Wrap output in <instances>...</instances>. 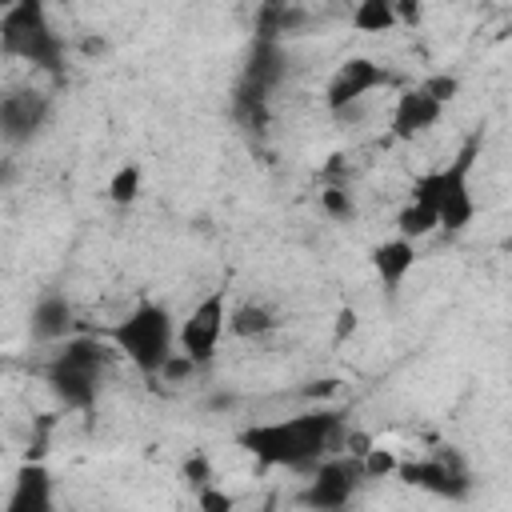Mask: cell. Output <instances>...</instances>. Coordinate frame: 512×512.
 <instances>
[{
    "label": "cell",
    "mask_w": 512,
    "mask_h": 512,
    "mask_svg": "<svg viewBox=\"0 0 512 512\" xmlns=\"http://www.w3.org/2000/svg\"><path fill=\"white\" fill-rule=\"evenodd\" d=\"M72 304L64 292H40L32 312H28V332L40 344H60L64 336H72Z\"/></svg>",
    "instance_id": "8fae6325"
},
{
    "label": "cell",
    "mask_w": 512,
    "mask_h": 512,
    "mask_svg": "<svg viewBox=\"0 0 512 512\" xmlns=\"http://www.w3.org/2000/svg\"><path fill=\"white\" fill-rule=\"evenodd\" d=\"M476 160H480V136H468L464 148L448 164L416 176V184H412V196L428 200L436 208L440 232H448V236L464 232L472 224V216H476V196H472V168H476Z\"/></svg>",
    "instance_id": "7a4b0ae2"
},
{
    "label": "cell",
    "mask_w": 512,
    "mask_h": 512,
    "mask_svg": "<svg viewBox=\"0 0 512 512\" xmlns=\"http://www.w3.org/2000/svg\"><path fill=\"white\" fill-rule=\"evenodd\" d=\"M224 324H228V288H212L208 296H200L188 316L176 328V348L184 356H192L200 368H208L220 352L224 340Z\"/></svg>",
    "instance_id": "5b68a950"
},
{
    "label": "cell",
    "mask_w": 512,
    "mask_h": 512,
    "mask_svg": "<svg viewBox=\"0 0 512 512\" xmlns=\"http://www.w3.org/2000/svg\"><path fill=\"white\" fill-rule=\"evenodd\" d=\"M60 4H72V0H60Z\"/></svg>",
    "instance_id": "836d02e7"
},
{
    "label": "cell",
    "mask_w": 512,
    "mask_h": 512,
    "mask_svg": "<svg viewBox=\"0 0 512 512\" xmlns=\"http://www.w3.org/2000/svg\"><path fill=\"white\" fill-rule=\"evenodd\" d=\"M232 116L252 128V132H264L268 128V88L252 84V80H240L236 92H232Z\"/></svg>",
    "instance_id": "e0dca14e"
},
{
    "label": "cell",
    "mask_w": 512,
    "mask_h": 512,
    "mask_svg": "<svg viewBox=\"0 0 512 512\" xmlns=\"http://www.w3.org/2000/svg\"><path fill=\"white\" fill-rule=\"evenodd\" d=\"M372 272H376V280L384 284V288H400L404 284V276L416 268V240H404V236H388V240H380L376 248H372Z\"/></svg>",
    "instance_id": "5bb4252c"
},
{
    "label": "cell",
    "mask_w": 512,
    "mask_h": 512,
    "mask_svg": "<svg viewBox=\"0 0 512 512\" xmlns=\"http://www.w3.org/2000/svg\"><path fill=\"white\" fill-rule=\"evenodd\" d=\"M352 28L364 32V36L392 32V28H396L392 0H356V8H352Z\"/></svg>",
    "instance_id": "d6986e66"
},
{
    "label": "cell",
    "mask_w": 512,
    "mask_h": 512,
    "mask_svg": "<svg viewBox=\"0 0 512 512\" xmlns=\"http://www.w3.org/2000/svg\"><path fill=\"white\" fill-rule=\"evenodd\" d=\"M180 472H184V480H188L192 488H204V484H212V480H216L212 460H208L204 452H192V456L184 460V468H180Z\"/></svg>",
    "instance_id": "d4e9b609"
},
{
    "label": "cell",
    "mask_w": 512,
    "mask_h": 512,
    "mask_svg": "<svg viewBox=\"0 0 512 512\" xmlns=\"http://www.w3.org/2000/svg\"><path fill=\"white\" fill-rule=\"evenodd\" d=\"M396 476L404 484H412L420 492H432V496H444V500H464L472 492V480H468L464 464L452 452H440L432 460H400Z\"/></svg>",
    "instance_id": "ba28073f"
},
{
    "label": "cell",
    "mask_w": 512,
    "mask_h": 512,
    "mask_svg": "<svg viewBox=\"0 0 512 512\" xmlns=\"http://www.w3.org/2000/svg\"><path fill=\"white\" fill-rule=\"evenodd\" d=\"M200 376V364L192 360V356H184L180 348H172L168 352V360L160 364V372H156V380L160 384H172V388H180V384H192Z\"/></svg>",
    "instance_id": "7402d4cb"
},
{
    "label": "cell",
    "mask_w": 512,
    "mask_h": 512,
    "mask_svg": "<svg viewBox=\"0 0 512 512\" xmlns=\"http://www.w3.org/2000/svg\"><path fill=\"white\" fill-rule=\"evenodd\" d=\"M388 84H392V76H388L384 64H376L372 56H348L332 72V80L324 88V104H328L332 116H340V112H348L352 104L368 100L376 88H388Z\"/></svg>",
    "instance_id": "52a82bcc"
},
{
    "label": "cell",
    "mask_w": 512,
    "mask_h": 512,
    "mask_svg": "<svg viewBox=\"0 0 512 512\" xmlns=\"http://www.w3.org/2000/svg\"><path fill=\"white\" fill-rule=\"evenodd\" d=\"M232 404H236V400H232L228 392H216V396L208 400V408H232Z\"/></svg>",
    "instance_id": "4dcf8cb0"
},
{
    "label": "cell",
    "mask_w": 512,
    "mask_h": 512,
    "mask_svg": "<svg viewBox=\"0 0 512 512\" xmlns=\"http://www.w3.org/2000/svg\"><path fill=\"white\" fill-rule=\"evenodd\" d=\"M104 48H108V44H104L100 36H84V40H80V52H84V56H100Z\"/></svg>",
    "instance_id": "f546056e"
},
{
    "label": "cell",
    "mask_w": 512,
    "mask_h": 512,
    "mask_svg": "<svg viewBox=\"0 0 512 512\" xmlns=\"http://www.w3.org/2000/svg\"><path fill=\"white\" fill-rule=\"evenodd\" d=\"M396 464H400V456H396L392 448L368 444V448L360 452V472H364V480H388V476H396Z\"/></svg>",
    "instance_id": "603a6c76"
},
{
    "label": "cell",
    "mask_w": 512,
    "mask_h": 512,
    "mask_svg": "<svg viewBox=\"0 0 512 512\" xmlns=\"http://www.w3.org/2000/svg\"><path fill=\"white\" fill-rule=\"evenodd\" d=\"M340 392V380L336 376H324V380H308L304 388H300V396L304 400H332Z\"/></svg>",
    "instance_id": "83f0119b"
},
{
    "label": "cell",
    "mask_w": 512,
    "mask_h": 512,
    "mask_svg": "<svg viewBox=\"0 0 512 512\" xmlns=\"http://www.w3.org/2000/svg\"><path fill=\"white\" fill-rule=\"evenodd\" d=\"M392 12H396V28H420L424 0H392Z\"/></svg>",
    "instance_id": "4316f807"
},
{
    "label": "cell",
    "mask_w": 512,
    "mask_h": 512,
    "mask_svg": "<svg viewBox=\"0 0 512 512\" xmlns=\"http://www.w3.org/2000/svg\"><path fill=\"white\" fill-rule=\"evenodd\" d=\"M364 472H360V456L352 452H328L312 472H308V488L300 492L304 508L316 512H336L352 500V492L360 488Z\"/></svg>",
    "instance_id": "8992f818"
},
{
    "label": "cell",
    "mask_w": 512,
    "mask_h": 512,
    "mask_svg": "<svg viewBox=\"0 0 512 512\" xmlns=\"http://www.w3.org/2000/svg\"><path fill=\"white\" fill-rule=\"evenodd\" d=\"M416 88H420L424 96H432L440 108H448V104L460 96V80H456L452 72H432V76H428V80H420Z\"/></svg>",
    "instance_id": "cb8c5ba5"
},
{
    "label": "cell",
    "mask_w": 512,
    "mask_h": 512,
    "mask_svg": "<svg viewBox=\"0 0 512 512\" xmlns=\"http://www.w3.org/2000/svg\"><path fill=\"white\" fill-rule=\"evenodd\" d=\"M48 508H52V472L28 456L12 476L8 512H48Z\"/></svg>",
    "instance_id": "7c38bea8"
},
{
    "label": "cell",
    "mask_w": 512,
    "mask_h": 512,
    "mask_svg": "<svg viewBox=\"0 0 512 512\" xmlns=\"http://www.w3.org/2000/svg\"><path fill=\"white\" fill-rule=\"evenodd\" d=\"M0 52L60 76L64 36L48 24V0H16L8 12H0Z\"/></svg>",
    "instance_id": "277c9868"
},
{
    "label": "cell",
    "mask_w": 512,
    "mask_h": 512,
    "mask_svg": "<svg viewBox=\"0 0 512 512\" xmlns=\"http://www.w3.org/2000/svg\"><path fill=\"white\" fill-rule=\"evenodd\" d=\"M356 324H360L356 308H340V312H336V344H344V340L356 332Z\"/></svg>",
    "instance_id": "f1b7e54d"
},
{
    "label": "cell",
    "mask_w": 512,
    "mask_h": 512,
    "mask_svg": "<svg viewBox=\"0 0 512 512\" xmlns=\"http://www.w3.org/2000/svg\"><path fill=\"white\" fill-rule=\"evenodd\" d=\"M276 328H280V316L268 304H260V300H244L236 308L228 304V324H224L228 336H236V340H260V336H268Z\"/></svg>",
    "instance_id": "9a60e30c"
},
{
    "label": "cell",
    "mask_w": 512,
    "mask_h": 512,
    "mask_svg": "<svg viewBox=\"0 0 512 512\" xmlns=\"http://www.w3.org/2000/svg\"><path fill=\"white\" fill-rule=\"evenodd\" d=\"M236 500L224 492V488H216V484H204V488H196V508H204V512H228Z\"/></svg>",
    "instance_id": "484cf974"
},
{
    "label": "cell",
    "mask_w": 512,
    "mask_h": 512,
    "mask_svg": "<svg viewBox=\"0 0 512 512\" xmlns=\"http://www.w3.org/2000/svg\"><path fill=\"white\" fill-rule=\"evenodd\" d=\"M272 4H292V0H272Z\"/></svg>",
    "instance_id": "d6a6232c"
},
{
    "label": "cell",
    "mask_w": 512,
    "mask_h": 512,
    "mask_svg": "<svg viewBox=\"0 0 512 512\" xmlns=\"http://www.w3.org/2000/svg\"><path fill=\"white\" fill-rule=\"evenodd\" d=\"M112 348L144 376V380H156L160 364L168 360V352L176 348V324H172V312L156 300H136L128 308V316H120L108 332Z\"/></svg>",
    "instance_id": "3957f363"
},
{
    "label": "cell",
    "mask_w": 512,
    "mask_h": 512,
    "mask_svg": "<svg viewBox=\"0 0 512 512\" xmlns=\"http://www.w3.org/2000/svg\"><path fill=\"white\" fill-rule=\"evenodd\" d=\"M140 188H144V172H140V164H136V160H124V164L108 176V200H112L116 208L136 204Z\"/></svg>",
    "instance_id": "ffe728a7"
},
{
    "label": "cell",
    "mask_w": 512,
    "mask_h": 512,
    "mask_svg": "<svg viewBox=\"0 0 512 512\" xmlns=\"http://www.w3.org/2000/svg\"><path fill=\"white\" fill-rule=\"evenodd\" d=\"M240 80H252V84H260V88L272 92V88L284 80V48H280V40H260V36H256Z\"/></svg>",
    "instance_id": "2e32d148"
},
{
    "label": "cell",
    "mask_w": 512,
    "mask_h": 512,
    "mask_svg": "<svg viewBox=\"0 0 512 512\" xmlns=\"http://www.w3.org/2000/svg\"><path fill=\"white\" fill-rule=\"evenodd\" d=\"M320 212H324L328 220H336V224H348V220L356 216L352 188H348V184H340V180H328V184L320 188Z\"/></svg>",
    "instance_id": "44dd1931"
},
{
    "label": "cell",
    "mask_w": 512,
    "mask_h": 512,
    "mask_svg": "<svg viewBox=\"0 0 512 512\" xmlns=\"http://www.w3.org/2000/svg\"><path fill=\"white\" fill-rule=\"evenodd\" d=\"M432 232H440L436 208H432L428 200L408 196V200H404V208L396 212V236H404V240H428Z\"/></svg>",
    "instance_id": "ac0fdd59"
},
{
    "label": "cell",
    "mask_w": 512,
    "mask_h": 512,
    "mask_svg": "<svg viewBox=\"0 0 512 512\" xmlns=\"http://www.w3.org/2000/svg\"><path fill=\"white\" fill-rule=\"evenodd\" d=\"M440 116H444V108L432 96H424L420 88H404L396 96V108H392V136L396 140H416L420 132L436 128Z\"/></svg>",
    "instance_id": "30bf717a"
},
{
    "label": "cell",
    "mask_w": 512,
    "mask_h": 512,
    "mask_svg": "<svg viewBox=\"0 0 512 512\" xmlns=\"http://www.w3.org/2000/svg\"><path fill=\"white\" fill-rule=\"evenodd\" d=\"M52 116V100L36 88H16L0 96V140L4 144H28Z\"/></svg>",
    "instance_id": "9c48e42d"
},
{
    "label": "cell",
    "mask_w": 512,
    "mask_h": 512,
    "mask_svg": "<svg viewBox=\"0 0 512 512\" xmlns=\"http://www.w3.org/2000/svg\"><path fill=\"white\" fill-rule=\"evenodd\" d=\"M44 380L52 388V396L64 404V408H76V412H88L96 404V392H100V376L92 372H80V368H64V364H52L44 368Z\"/></svg>",
    "instance_id": "4fadbf2b"
},
{
    "label": "cell",
    "mask_w": 512,
    "mask_h": 512,
    "mask_svg": "<svg viewBox=\"0 0 512 512\" xmlns=\"http://www.w3.org/2000/svg\"><path fill=\"white\" fill-rule=\"evenodd\" d=\"M344 444V420L332 408H308L288 420L252 424L240 432V448H248L264 468H292L312 472L328 452H340Z\"/></svg>",
    "instance_id": "6da1fadb"
},
{
    "label": "cell",
    "mask_w": 512,
    "mask_h": 512,
    "mask_svg": "<svg viewBox=\"0 0 512 512\" xmlns=\"http://www.w3.org/2000/svg\"><path fill=\"white\" fill-rule=\"evenodd\" d=\"M12 4H16V0H0V12H8V8H12Z\"/></svg>",
    "instance_id": "1f68e13d"
}]
</instances>
